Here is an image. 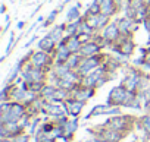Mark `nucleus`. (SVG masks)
Instances as JSON below:
<instances>
[{
    "label": "nucleus",
    "mask_w": 150,
    "mask_h": 142,
    "mask_svg": "<svg viewBox=\"0 0 150 142\" xmlns=\"http://www.w3.org/2000/svg\"><path fill=\"white\" fill-rule=\"evenodd\" d=\"M31 138H33V136H31L28 132H24V133L15 136V138H13V142H30Z\"/></svg>",
    "instance_id": "72a5a7b5"
},
{
    "label": "nucleus",
    "mask_w": 150,
    "mask_h": 142,
    "mask_svg": "<svg viewBox=\"0 0 150 142\" xmlns=\"http://www.w3.org/2000/svg\"><path fill=\"white\" fill-rule=\"evenodd\" d=\"M25 38V32L22 31L19 35H15V32L12 31L11 32V35H9V41H8V45H6V50H5V53H3V56H2V59H0V63H5L6 62V59L11 56V53L15 50V47H16V44L19 43V40L21 38Z\"/></svg>",
    "instance_id": "aec40b11"
},
{
    "label": "nucleus",
    "mask_w": 150,
    "mask_h": 142,
    "mask_svg": "<svg viewBox=\"0 0 150 142\" xmlns=\"http://www.w3.org/2000/svg\"><path fill=\"white\" fill-rule=\"evenodd\" d=\"M84 19L87 21V24H90L97 32H102L112 21V18H109L108 15H103V13H99V15H83Z\"/></svg>",
    "instance_id": "ddd939ff"
},
{
    "label": "nucleus",
    "mask_w": 150,
    "mask_h": 142,
    "mask_svg": "<svg viewBox=\"0 0 150 142\" xmlns=\"http://www.w3.org/2000/svg\"><path fill=\"white\" fill-rule=\"evenodd\" d=\"M8 22H11V15L9 13L5 15V24H8Z\"/></svg>",
    "instance_id": "37998d69"
},
{
    "label": "nucleus",
    "mask_w": 150,
    "mask_h": 142,
    "mask_svg": "<svg viewBox=\"0 0 150 142\" xmlns=\"http://www.w3.org/2000/svg\"><path fill=\"white\" fill-rule=\"evenodd\" d=\"M100 13V5H97L96 2H94V0H93V2L87 6V9L84 10V13L83 15H99Z\"/></svg>",
    "instance_id": "2f4dec72"
},
{
    "label": "nucleus",
    "mask_w": 150,
    "mask_h": 142,
    "mask_svg": "<svg viewBox=\"0 0 150 142\" xmlns=\"http://www.w3.org/2000/svg\"><path fill=\"white\" fill-rule=\"evenodd\" d=\"M137 119H138V117H135V116H132V114H124V113H122V114H118V116H110V117H108V119L103 122V125H105L106 127H109V129H113V130L121 132L122 135L128 136L129 133L134 132Z\"/></svg>",
    "instance_id": "f257e3e1"
},
{
    "label": "nucleus",
    "mask_w": 150,
    "mask_h": 142,
    "mask_svg": "<svg viewBox=\"0 0 150 142\" xmlns=\"http://www.w3.org/2000/svg\"><path fill=\"white\" fill-rule=\"evenodd\" d=\"M96 92H97V90L96 88H90V87H86V85H83L81 82L75 87L72 91H71V97H74V98H77V100H81V101H88V100H91L94 95H96Z\"/></svg>",
    "instance_id": "4468645a"
},
{
    "label": "nucleus",
    "mask_w": 150,
    "mask_h": 142,
    "mask_svg": "<svg viewBox=\"0 0 150 142\" xmlns=\"http://www.w3.org/2000/svg\"><path fill=\"white\" fill-rule=\"evenodd\" d=\"M24 132H27V130H25V127L21 126L19 122L0 123V138H15Z\"/></svg>",
    "instance_id": "f8f14e48"
},
{
    "label": "nucleus",
    "mask_w": 150,
    "mask_h": 142,
    "mask_svg": "<svg viewBox=\"0 0 150 142\" xmlns=\"http://www.w3.org/2000/svg\"><path fill=\"white\" fill-rule=\"evenodd\" d=\"M43 116H46V117H49L52 120H56L57 117L68 116V111H66V107H65L63 103L46 101L44 107H43Z\"/></svg>",
    "instance_id": "1a4fd4ad"
},
{
    "label": "nucleus",
    "mask_w": 150,
    "mask_h": 142,
    "mask_svg": "<svg viewBox=\"0 0 150 142\" xmlns=\"http://www.w3.org/2000/svg\"><path fill=\"white\" fill-rule=\"evenodd\" d=\"M109 50L121 57L125 59H131L137 50V44L134 41V37H128V35H122L115 44H112L109 47Z\"/></svg>",
    "instance_id": "20e7f679"
},
{
    "label": "nucleus",
    "mask_w": 150,
    "mask_h": 142,
    "mask_svg": "<svg viewBox=\"0 0 150 142\" xmlns=\"http://www.w3.org/2000/svg\"><path fill=\"white\" fill-rule=\"evenodd\" d=\"M30 51V63L35 67H41V69H47L52 70L53 64H54V57L50 53L41 51L38 48H31Z\"/></svg>",
    "instance_id": "423d86ee"
},
{
    "label": "nucleus",
    "mask_w": 150,
    "mask_h": 142,
    "mask_svg": "<svg viewBox=\"0 0 150 142\" xmlns=\"http://www.w3.org/2000/svg\"><path fill=\"white\" fill-rule=\"evenodd\" d=\"M115 21H116V24L121 29V34L128 35V37H134V34H135V31L138 29V25H140L135 19H132V18H129L124 13L121 16L115 18Z\"/></svg>",
    "instance_id": "6e6552de"
},
{
    "label": "nucleus",
    "mask_w": 150,
    "mask_h": 142,
    "mask_svg": "<svg viewBox=\"0 0 150 142\" xmlns=\"http://www.w3.org/2000/svg\"><path fill=\"white\" fill-rule=\"evenodd\" d=\"M49 73L50 70L47 69H41V67H35L31 63H27L21 72V78L24 79V82L27 84H33V82H47L49 81Z\"/></svg>",
    "instance_id": "39448f33"
},
{
    "label": "nucleus",
    "mask_w": 150,
    "mask_h": 142,
    "mask_svg": "<svg viewBox=\"0 0 150 142\" xmlns=\"http://www.w3.org/2000/svg\"><path fill=\"white\" fill-rule=\"evenodd\" d=\"M41 8H43V3H40V5H38V6H37V8H35L34 10H33V13H31V18L37 16V15H38V12L41 10Z\"/></svg>",
    "instance_id": "4c0bfd02"
},
{
    "label": "nucleus",
    "mask_w": 150,
    "mask_h": 142,
    "mask_svg": "<svg viewBox=\"0 0 150 142\" xmlns=\"http://www.w3.org/2000/svg\"><path fill=\"white\" fill-rule=\"evenodd\" d=\"M84 142H102V139H99L97 136H91V138H88V139L84 141Z\"/></svg>",
    "instance_id": "ea45409f"
},
{
    "label": "nucleus",
    "mask_w": 150,
    "mask_h": 142,
    "mask_svg": "<svg viewBox=\"0 0 150 142\" xmlns=\"http://www.w3.org/2000/svg\"><path fill=\"white\" fill-rule=\"evenodd\" d=\"M44 84H46V82H33V84H28V90H30V91H34V92H37V94H40V91H41V88L44 87Z\"/></svg>",
    "instance_id": "f704fd0d"
},
{
    "label": "nucleus",
    "mask_w": 150,
    "mask_h": 142,
    "mask_svg": "<svg viewBox=\"0 0 150 142\" xmlns=\"http://www.w3.org/2000/svg\"><path fill=\"white\" fill-rule=\"evenodd\" d=\"M71 50L68 48V45H66V35H65V38L57 44V47H56V50H54V53H53V57H54V64H60V63H66V60L71 57Z\"/></svg>",
    "instance_id": "a211bd4d"
},
{
    "label": "nucleus",
    "mask_w": 150,
    "mask_h": 142,
    "mask_svg": "<svg viewBox=\"0 0 150 142\" xmlns=\"http://www.w3.org/2000/svg\"><path fill=\"white\" fill-rule=\"evenodd\" d=\"M150 91V72L144 70L141 79H140V85H138V91L137 92H147Z\"/></svg>",
    "instance_id": "bb28decb"
},
{
    "label": "nucleus",
    "mask_w": 150,
    "mask_h": 142,
    "mask_svg": "<svg viewBox=\"0 0 150 142\" xmlns=\"http://www.w3.org/2000/svg\"><path fill=\"white\" fill-rule=\"evenodd\" d=\"M141 25H143L144 31L149 34V43H150V15H149V16H147L144 21H143V24H141Z\"/></svg>",
    "instance_id": "e433bc0d"
},
{
    "label": "nucleus",
    "mask_w": 150,
    "mask_h": 142,
    "mask_svg": "<svg viewBox=\"0 0 150 142\" xmlns=\"http://www.w3.org/2000/svg\"><path fill=\"white\" fill-rule=\"evenodd\" d=\"M66 45L71 50V53H80L83 47V40L78 35H66Z\"/></svg>",
    "instance_id": "5701e85b"
},
{
    "label": "nucleus",
    "mask_w": 150,
    "mask_h": 142,
    "mask_svg": "<svg viewBox=\"0 0 150 142\" xmlns=\"http://www.w3.org/2000/svg\"><path fill=\"white\" fill-rule=\"evenodd\" d=\"M56 90H57V87H56L54 84L46 82V84H44V87H43V88H41V91H40V97H41L44 101H53Z\"/></svg>",
    "instance_id": "b1692460"
},
{
    "label": "nucleus",
    "mask_w": 150,
    "mask_h": 142,
    "mask_svg": "<svg viewBox=\"0 0 150 142\" xmlns=\"http://www.w3.org/2000/svg\"><path fill=\"white\" fill-rule=\"evenodd\" d=\"M102 37L105 38V41H106V44H108V48H109L112 44H115V43L122 37L121 29H119V27H118V24H116L115 19H112L110 24L102 31Z\"/></svg>",
    "instance_id": "9d476101"
},
{
    "label": "nucleus",
    "mask_w": 150,
    "mask_h": 142,
    "mask_svg": "<svg viewBox=\"0 0 150 142\" xmlns=\"http://www.w3.org/2000/svg\"><path fill=\"white\" fill-rule=\"evenodd\" d=\"M81 60H83V56H81L80 53H72V54H71V57L66 60V64H68V67H69V69L77 70V69H78V66L81 64Z\"/></svg>",
    "instance_id": "cd10ccee"
},
{
    "label": "nucleus",
    "mask_w": 150,
    "mask_h": 142,
    "mask_svg": "<svg viewBox=\"0 0 150 142\" xmlns=\"http://www.w3.org/2000/svg\"><path fill=\"white\" fill-rule=\"evenodd\" d=\"M108 110H109V104H108V103H105V104H96V106L83 117V122H87V120H90V119H93V117L106 116Z\"/></svg>",
    "instance_id": "4be33fe9"
},
{
    "label": "nucleus",
    "mask_w": 150,
    "mask_h": 142,
    "mask_svg": "<svg viewBox=\"0 0 150 142\" xmlns=\"http://www.w3.org/2000/svg\"><path fill=\"white\" fill-rule=\"evenodd\" d=\"M0 12H2V15H6V12H8V6L3 3L2 5V8H0Z\"/></svg>",
    "instance_id": "a19ab883"
},
{
    "label": "nucleus",
    "mask_w": 150,
    "mask_h": 142,
    "mask_svg": "<svg viewBox=\"0 0 150 142\" xmlns=\"http://www.w3.org/2000/svg\"><path fill=\"white\" fill-rule=\"evenodd\" d=\"M63 104H65V107H66V111H68V116H69V117H80L87 103L71 97V98H68Z\"/></svg>",
    "instance_id": "2eb2a0df"
},
{
    "label": "nucleus",
    "mask_w": 150,
    "mask_h": 142,
    "mask_svg": "<svg viewBox=\"0 0 150 142\" xmlns=\"http://www.w3.org/2000/svg\"><path fill=\"white\" fill-rule=\"evenodd\" d=\"M46 34H47L52 40H54V41L59 44V43L65 38V35H66L65 22H63V24H59V25H57V24H54L52 28H49V29H47V32H46Z\"/></svg>",
    "instance_id": "412c9836"
},
{
    "label": "nucleus",
    "mask_w": 150,
    "mask_h": 142,
    "mask_svg": "<svg viewBox=\"0 0 150 142\" xmlns=\"http://www.w3.org/2000/svg\"><path fill=\"white\" fill-rule=\"evenodd\" d=\"M135 97H137V92H131V91H128L124 85L118 84V85H115V87L109 91L108 98H106V103H108L109 106H119V107H122V108H128L129 103H131Z\"/></svg>",
    "instance_id": "f03ea898"
},
{
    "label": "nucleus",
    "mask_w": 150,
    "mask_h": 142,
    "mask_svg": "<svg viewBox=\"0 0 150 142\" xmlns=\"http://www.w3.org/2000/svg\"><path fill=\"white\" fill-rule=\"evenodd\" d=\"M0 142H13V138H0Z\"/></svg>",
    "instance_id": "79ce46f5"
},
{
    "label": "nucleus",
    "mask_w": 150,
    "mask_h": 142,
    "mask_svg": "<svg viewBox=\"0 0 150 142\" xmlns=\"http://www.w3.org/2000/svg\"><path fill=\"white\" fill-rule=\"evenodd\" d=\"M68 98H71V91L57 87V90H56V92H54V98H53V101H54V103H65Z\"/></svg>",
    "instance_id": "c85d7f7f"
},
{
    "label": "nucleus",
    "mask_w": 150,
    "mask_h": 142,
    "mask_svg": "<svg viewBox=\"0 0 150 142\" xmlns=\"http://www.w3.org/2000/svg\"><path fill=\"white\" fill-rule=\"evenodd\" d=\"M83 9H80L77 5H71L69 9L66 10V22H74V21H78L83 18Z\"/></svg>",
    "instance_id": "393cba45"
},
{
    "label": "nucleus",
    "mask_w": 150,
    "mask_h": 142,
    "mask_svg": "<svg viewBox=\"0 0 150 142\" xmlns=\"http://www.w3.org/2000/svg\"><path fill=\"white\" fill-rule=\"evenodd\" d=\"M83 19V18H81ZM81 19L78 21H74V22H66L65 21V28H66V35H77L78 27L81 24Z\"/></svg>",
    "instance_id": "c756f323"
},
{
    "label": "nucleus",
    "mask_w": 150,
    "mask_h": 142,
    "mask_svg": "<svg viewBox=\"0 0 150 142\" xmlns=\"http://www.w3.org/2000/svg\"><path fill=\"white\" fill-rule=\"evenodd\" d=\"M124 2H121V0H105V2L100 5V13L103 15H108L109 18H115L118 13L122 12L124 9Z\"/></svg>",
    "instance_id": "9b49d317"
},
{
    "label": "nucleus",
    "mask_w": 150,
    "mask_h": 142,
    "mask_svg": "<svg viewBox=\"0 0 150 142\" xmlns=\"http://www.w3.org/2000/svg\"><path fill=\"white\" fill-rule=\"evenodd\" d=\"M122 70H124V73H122L121 85H124L131 92H137L138 91V85H140V79H141V75L144 72V69H141V67L134 66L132 63H129Z\"/></svg>",
    "instance_id": "7ed1b4c3"
},
{
    "label": "nucleus",
    "mask_w": 150,
    "mask_h": 142,
    "mask_svg": "<svg viewBox=\"0 0 150 142\" xmlns=\"http://www.w3.org/2000/svg\"><path fill=\"white\" fill-rule=\"evenodd\" d=\"M78 127H80V117H69V120L63 126L62 141L63 142H72L75 133H77V130H78Z\"/></svg>",
    "instance_id": "dca6fc26"
},
{
    "label": "nucleus",
    "mask_w": 150,
    "mask_h": 142,
    "mask_svg": "<svg viewBox=\"0 0 150 142\" xmlns=\"http://www.w3.org/2000/svg\"><path fill=\"white\" fill-rule=\"evenodd\" d=\"M103 47L96 41V40H88V41H86V43H83V47H81V50H80V54L83 56V57H91V56H97V54H100V53H103Z\"/></svg>",
    "instance_id": "f3484780"
},
{
    "label": "nucleus",
    "mask_w": 150,
    "mask_h": 142,
    "mask_svg": "<svg viewBox=\"0 0 150 142\" xmlns=\"http://www.w3.org/2000/svg\"><path fill=\"white\" fill-rule=\"evenodd\" d=\"M25 27H27V21H19V22H18V25H16V28H18L19 31L25 29Z\"/></svg>",
    "instance_id": "58836bf2"
},
{
    "label": "nucleus",
    "mask_w": 150,
    "mask_h": 142,
    "mask_svg": "<svg viewBox=\"0 0 150 142\" xmlns=\"http://www.w3.org/2000/svg\"><path fill=\"white\" fill-rule=\"evenodd\" d=\"M138 123L150 135V113H143L141 116H138Z\"/></svg>",
    "instance_id": "7c9ffc66"
},
{
    "label": "nucleus",
    "mask_w": 150,
    "mask_h": 142,
    "mask_svg": "<svg viewBox=\"0 0 150 142\" xmlns=\"http://www.w3.org/2000/svg\"><path fill=\"white\" fill-rule=\"evenodd\" d=\"M118 114H122V107H119V106H109V110H108L106 116L110 117V116H118Z\"/></svg>",
    "instance_id": "473e14b6"
},
{
    "label": "nucleus",
    "mask_w": 150,
    "mask_h": 142,
    "mask_svg": "<svg viewBox=\"0 0 150 142\" xmlns=\"http://www.w3.org/2000/svg\"><path fill=\"white\" fill-rule=\"evenodd\" d=\"M56 47H57V43H56L54 40H52L47 34L41 35L40 40L35 43V48H38V50H41V51H46V53H50V54L54 53Z\"/></svg>",
    "instance_id": "6ab92c4d"
},
{
    "label": "nucleus",
    "mask_w": 150,
    "mask_h": 142,
    "mask_svg": "<svg viewBox=\"0 0 150 142\" xmlns=\"http://www.w3.org/2000/svg\"><path fill=\"white\" fill-rule=\"evenodd\" d=\"M12 2H15V0H12Z\"/></svg>",
    "instance_id": "49530a36"
},
{
    "label": "nucleus",
    "mask_w": 150,
    "mask_h": 142,
    "mask_svg": "<svg viewBox=\"0 0 150 142\" xmlns=\"http://www.w3.org/2000/svg\"><path fill=\"white\" fill-rule=\"evenodd\" d=\"M40 37H41V35H38L37 32L31 34V38H30V40H28V41H27V43L24 44V48H30V47H31V45H33L34 43H37V41L40 40Z\"/></svg>",
    "instance_id": "c9c22d12"
},
{
    "label": "nucleus",
    "mask_w": 150,
    "mask_h": 142,
    "mask_svg": "<svg viewBox=\"0 0 150 142\" xmlns=\"http://www.w3.org/2000/svg\"><path fill=\"white\" fill-rule=\"evenodd\" d=\"M94 2H96V3H97V5H102V3H103V2H105V0H94Z\"/></svg>",
    "instance_id": "c03bdc74"
},
{
    "label": "nucleus",
    "mask_w": 150,
    "mask_h": 142,
    "mask_svg": "<svg viewBox=\"0 0 150 142\" xmlns=\"http://www.w3.org/2000/svg\"><path fill=\"white\" fill-rule=\"evenodd\" d=\"M143 2H144V3H146V5L150 8V0H143Z\"/></svg>",
    "instance_id": "a18cd8bd"
},
{
    "label": "nucleus",
    "mask_w": 150,
    "mask_h": 142,
    "mask_svg": "<svg viewBox=\"0 0 150 142\" xmlns=\"http://www.w3.org/2000/svg\"><path fill=\"white\" fill-rule=\"evenodd\" d=\"M106 59H108V54L103 51V53H100V54H97V56H91V57H83V60H81V64L78 66V69H77V72H78V75L83 78V76H86V75H88L90 72H93V70L96 69V67H99L100 64H103L105 62H106Z\"/></svg>",
    "instance_id": "0eeeda50"
},
{
    "label": "nucleus",
    "mask_w": 150,
    "mask_h": 142,
    "mask_svg": "<svg viewBox=\"0 0 150 142\" xmlns=\"http://www.w3.org/2000/svg\"><path fill=\"white\" fill-rule=\"evenodd\" d=\"M59 13H60V9L56 6L50 13H47V16H46V21L41 24V29H49V28H52L54 24H56V19H57V16H59Z\"/></svg>",
    "instance_id": "a878e982"
}]
</instances>
